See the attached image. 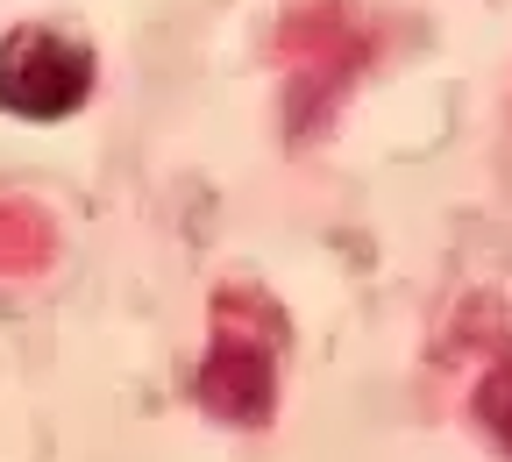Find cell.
Segmentation results:
<instances>
[{
    "label": "cell",
    "mask_w": 512,
    "mask_h": 462,
    "mask_svg": "<svg viewBox=\"0 0 512 462\" xmlns=\"http://www.w3.org/2000/svg\"><path fill=\"white\" fill-rule=\"evenodd\" d=\"M491 427H498V434H505V448H512V370L491 384Z\"/></svg>",
    "instance_id": "cell-2"
},
{
    "label": "cell",
    "mask_w": 512,
    "mask_h": 462,
    "mask_svg": "<svg viewBox=\"0 0 512 462\" xmlns=\"http://www.w3.org/2000/svg\"><path fill=\"white\" fill-rule=\"evenodd\" d=\"M93 93V50L64 29H15L0 43V107L22 114V121H64L79 114Z\"/></svg>",
    "instance_id": "cell-1"
}]
</instances>
